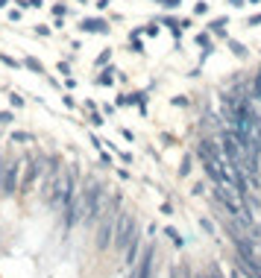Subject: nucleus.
<instances>
[{
  "mask_svg": "<svg viewBox=\"0 0 261 278\" xmlns=\"http://www.w3.org/2000/svg\"><path fill=\"white\" fill-rule=\"evenodd\" d=\"M85 30H97V33H103V24H100V21H88Z\"/></svg>",
  "mask_w": 261,
  "mask_h": 278,
  "instance_id": "obj_8",
  "label": "nucleus"
},
{
  "mask_svg": "<svg viewBox=\"0 0 261 278\" xmlns=\"http://www.w3.org/2000/svg\"><path fill=\"white\" fill-rule=\"evenodd\" d=\"M27 65H30V68H33V70H38V73H44V68H41V65H38L35 59H27Z\"/></svg>",
  "mask_w": 261,
  "mask_h": 278,
  "instance_id": "obj_12",
  "label": "nucleus"
},
{
  "mask_svg": "<svg viewBox=\"0 0 261 278\" xmlns=\"http://www.w3.org/2000/svg\"><path fill=\"white\" fill-rule=\"evenodd\" d=\"M200 226H203V231H209V234L214 231V223H211V220H200Z\"/></svg>",
  "mask_w": 261,
  "mask_h": 278,
  "instance_id": "obj_11",
  "label": "nucleus"
},
{
  "mask_svg": "<svg viewBox=\"0 0 261 278\" xmlns=\"http://www.w3.org/2000/svg\"><path fill=\"white\" fill-rule=\"evenodd\" d=\"M0 188H3V158H0Z\"/></svg>",
  "mask_w": 261,
  "mask_h": 278,
  "instance_id": "obj_14",
  "label": "nucleus"
},
{
  "mask_svg": "<svg viewBox=\"0 0 261 278\" xmlns=\"http://www.w3.org/2000/svg\"><path fill=\"white\" fill-rule=\"evenodd\" d=\"M88 111H91V123H94V126H103V114H100V111H97V108H94V103H88Z\"/></svg>",
  "mask_w": 261,
  "mask_h": 278,
  "instance_id": "obj_5",
  "label": "nucleus"
},
{
  "mask_svg": "<svg viewBox=\"0 0 261 278\" xmlns=\"http://www.w3.org/2000/svg\"><path fill=\"white\" fill-rule=\"evenodd\" d=\"M249 94H252V100L261 105V68L252 73V88H249Z\"/></svg>",
  "mask_w": 261,
  "mask_h": 278,
  "instance_id": "obj_3",
  "label": "nucleus"
},
{
  "mask_svg": "<svg viewBox=\"0 0 261 278\" xmlns=\"http://www.w3.org/2000/svg\"><path fill=\"white\" fill-rule=\"evenodd\" d=\"M156 228L150 226V237L144 240V249H141L138 261L135 266L126 272V278H156L158 275V266H161V252H158V243H156Z\"/></svg>",
  "mask_w": 261,
  "mask_h": 278,
  "instance_id": "obj_1",
  "label": "nucleus"
},
{
  "mask_svg": "<svg viewBox=\"0 0 261 278\" xmlns=\"http://www.w3.org/2000/svg\"><path fill=\"white\" fill-rule=\"evenodd\" d=\"M144 237V228H141V220L132 214V211H121L118 217V226H115V243H112V252L121 258L123 252L129 249V243H135Z\"/></svg>",
  "mask_w": 261,
  "mask_h": 278,
  "instance_id": "obj_2",
  "label": "nucleus"
},
{
  "mask_svg": "<svg viewBox=\"0 0 261 278\" xmlns=\"http://www.w3.org/2000/svg\"><path fill=\"white\" fill-rule=\"evenodd\" d=\"M112 70H106L103 76H97V85H112V76H109Z\"/></svg>",
  "mask_w": 261,
  "mask_h": 278,
  "instance_id": "obj_7",
  "label": "nucleus"
},
{
  "mask_svg": "<svg viewBox=\"0 0 261 278\" xmlns=\"http://www.w3.org/2000/svg\"><path fill=\"white\" fill-rule=\"evenodd\" d=\"M6 123H12V111H0V126H6Z\"/></svg>",
  "mask_w": 261,
  "mask_h": 278,
  "instance_id": "obj_9",
  "label": "nucleus"
},
{
  "mask_svg": "<svg viewBox=\"0 0 261 278\" xmlns=\"http://www.w3.org/2000/svg\"><path fill=\"white\" fill-rule=\"evenodd\" d=\"M194 278H211L209 269H200V272H194Z\"/></svg>",
  "mask_w": 261,
  "mask_h": 278,
  "instance_id": "obj_13",
  "label": "nucleus"
},
{
  "mask_svg": "<svg viewBox=\"0 0 261 278\" xmlns=\"http://www.w3.org/2000/svg\"><path fill=\"white\" fill-rule=\"evenodd\" d=\"M191 164H194V158H191V156L182 158V164H179V176H182V179H188V176H191V170H194Z\"/></svg>",
  "mask_w": 261,
  "mask_h": 278,
  "instance_id": "obj_4",
  "label": "nucleus"
},
{
  "mask_svg": "<svg viewBox=\"0 0 261 278\" xmlns=\"http://www.w3.org/2000/svg\"><path fill=\"white\" fill-rule=\"evenodd\" d=\"M12 141H15V144H24V141H33V135H27V132H15Z\"/></svg>",
  "mask_w": 261,
  "mask_h": 278,
  "instance_id": "obj_6",
  "label": "nucleus"
},
{
  "mask_svg": "<svg viewBox=\"0 0 261 278\" xmlns=\"http://www.w3.org/2000/svg\"><path fill=\"white\" fill-rule=\"evenodd\" d=\"M232 50H235V56H241V59L246 56V50L241 47V44H238V41H232Z\"/></svg>",
  "mask_w": 261,
  "mask_h": 278,
  "instance_id": "obj_10",
  "label": "nucleus"
}]
</instances>
